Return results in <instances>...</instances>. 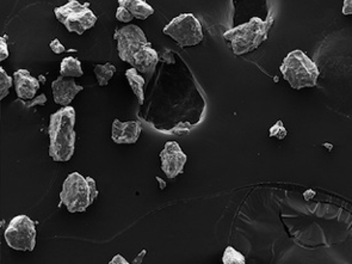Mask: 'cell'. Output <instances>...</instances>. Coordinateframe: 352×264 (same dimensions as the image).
Here are the masks:
<instances>
[{
  "label": "cell",
  "instance_id": "d4e9b609",
  "mask_svg": "<svg viewBox=\"0 0 352 264\" xmlns=\"http://www.w3.org/2000/svg\"><path fill=\"white\" fill-rule=\"evenodd\" d=\"M110 264H129V262L121 255H116L113 257V260L109 262Z\"/></svg>",
  "mask_w": 352,
  "mask_h": 264
},
{
  "label": "cell",
  "instance_id": "ba28073f",
  "mask_svg": "<svg viewBox=\"0 0 352 264\" xmlns=\"http://www.w3.org/2000/svg\"><path fill=\"white\" fill-rule=\"evenodd\" d=\"M163 32L181 48L194 47L204 41L202 25L192 14H182L165 25Z\"/></svg>",
  "mask_w": 352,
  "mask_h": 264
},
{
  "label": "cell",
  "instance_id": "5bb4252c",
  "mask_svg": "<svg viewBox=\"0 0 352 264\" xmlns=\"http://www.w3.org/2000/svg\"><path fill=\"white\" fill-rule=\"evenodd\" d=\"M118 5L126 8L134 19L146 21L154 14V9L145 0H118Z\"/></svg>",
  "mask_w": 352,
  "mask_h": 264
},
{
  "label": "cell",
  "instance_id": "4fadbf2b",
  "mask_svg": "<svg viewBox=\"0 0 352 264\" xmlns=\"http://www.w3.org/2000/svg\"><path fill=\"white\" fill-rule=\"evenodd\" d=\"M14 91L19 100H34L40 89L38 79L32 77L25 69H21L14 73Z\"/></svg>",
  "mask_w": 352,
  "mask_h": 264
},
{
  "label": "cell",
  "instance_id": "52a82bcc",
  "mask_svg": "<svg viewBox=\"0 0 352 264\" xmlns=\"http://www.w3.org/2000/svg\"><path fill=\"white\" fill-rule=\"evenodd\" d=\"M54 14L68 32H76L77 35L90 30L98 21L89 4H82L78 0H68L63 6L55 8Z\"/></svg>",
  "mask_w": 352,
  "mask_h": 264
},
{
  "label": "cell",
  "instance_id": "cb8c5ba5",
  "mask_svg": "<svg viewBox=\"0 0 352 264\" xmlns=\"http://www.w3.org/2000/svg\"><path fill=\"white\" fill-rule=\"evenodd\" d=\"M342 12L345 16L352 14V0H343V10H342Z\"/></svg>",
  "mask_w": 352,
  "mask_h": 264
},
{
  "label": "cell",
  "instance_id": "277c9868",
  "mask_svg": "<svg viewBox=\"0 0 352 264\" xmlns=\"http://www.w3.org/2000/svg\"><path fill=\"white\" fill-rule=\"evenodd\" d=\"M274 17L270 16L267 21L252 17L249 22L240 24L223 34V37L230 41L232 50L235 55H244L257 50L263 42L267 41Z\"/></svg>",
  "mask_w": 352,
  "mask_h": 264
},
{
  "label": "cell",
  "instance_id": "d6986e66",
  "mask_svg": "<svg viewBox=\"0 0 352 264\" xmlns=\"http://www.w3.org/2000/svg\"><path fill=\"white\" fill-rule=\"evenodd\" d=\"M14 84V78L10 77L3 67H0V100H4L10 94V89Z\"/></svg>",
  "mask_w": 352,
  "mask_h": 264
},
{
  "label": "cell",
  "instance_id": "9a60e30c",
  "mask_svg": "<svg viewBox=\"0 0 352 264\" xmlns=\"http://www.w3.org/2000/svg\"><path fill=\"white\" fill-rule=\"evenodd\" d=\"M126 78L131 85V91L135 95L138 103L141 107L145 102V76L141 74L138 69L131 67V69H126Z\"/></svg>",
  "mask_w": 352,
  "mask_h": 264
},
{
  "label": "cell",
  "instance_id": "2e32d148",
  "mask_svg": "<svg viewBox=\"0 0 352 264\" xmlns=\"http://www.w3.org/2000/svg\"><path fill=\"white\" fill-rule=\"evenodd\" d=\"M60 76L65 78H80L84 76L82 63L73 56H67L60 65Z\"/></svg>",
  "mask_w": 352,
  "mask_h": 264
},
{
  "label": "cell",
  "instance_id": "e0dca14e",
  "mask_svg": "<svg viewBox=\"0 0 352 264\" xmlns=\"http://www.w3.org/2000/svg\"><path fill=\"white\" fill-rule=\"evenodd\" d=\"M94 72H95L96 79L100 84V87H107L109 82L111 80V78L113 77V74L116 72V67L110 63L104 65H96Z\"/></svg>",
  "mask_w": 352,
  "mask_h": 264
},
{
  "label": "cell",
  "instance_id": "ffe728a7",
  "mask_svg": "<svg viewBox=\"0 0 352 264\" xmlns=\"http://www.w3.org/2000/svg\"><path fill=\"white\" fill-rule=\"evenodd\" d=\"M287 129H285V126H283V122L282 121H277V122L270 128V131H269V137L270 138H277V139H285L287 137Z\"/></svg>",
  "mask_w": 352,
  "mask_h": 264
},
{
  "label": "cell",
  "instance_id": "7c38bea8",
  "mask_svg": "<svg viewBox=\"0 0 352 264\" xmlns=\"http://www.w3.org/2000/svg\"><path fill=\"white\" fill-rule=\"evenodd\" d=\"M142 133V124L138 121L121 122L115 119L111 127V139L118 145H134Z\"/></svg>",
  "mask_w": 352,
  "mask_h": 264
},
{
  "label": "cell",
  "instance_id": "30bf717a",
  "mask_svg": "<svg viewBox=\"0 0 352 264\" xmlns=\"http://www.w3.org/2000/svg\"><path fill=\"white\" fill-rule=\"evenodd\" d=\"M160 166L167 178H176L178 175L184 173L186 164V153L177 142H167L159 155Z\"/></svg>",
  "mask_w": 352,
  "mask_h": 264
},
{
  "label": "cell",
  "instance_id": "9c48e42d",
  "mask_svg": "<svg viewBox=\"0 0 352 264\" xmlns=\"http://www.w3.org/2000/svg\"><path fill=\"white\" fill-rule=\"evenodd\" d=\"M4 237L12 250L32 252L36 246V223L28 215H17L8 225Z\"/></svg>",
  "mask_w": 352,
  "mask_h": 264
},
{
  "label": "cell",
  "instance_id": "5b68a950",
  "mask_svg": "<svg viewBox=\"0 0 352 264\" xmlns=\"http://www.w3.org/2000/svg\"><path fill=\"white\" fill-rule=\"evenodd\" d=\"M98 196L96 181L84 177L82 173H72L63 181L60 201L66 206L69 213H84Z\"/></svg>",
  "mask_w": 352,
  "mask_h": 264
},
{
  "label": "cell",
  "instance_id": "6da1fadb",
  "mask_svg": "<svg viewBox=\"0 0 352 264\" xmlns=\"http://www.w3.org/2000/svg\"><path fill=\"white\" fill-rule=\"evenodd\" d=\"M139 118L159 132H188L202 122L207 100L182 56L165 50L147 82Z\"/></svg>",
  "mask_w": 352,
  "mask_h": 264
},
{
  "label": "cell",
  "instance_id": "7402d4cb",
  "mask_svg": "<svg viewBox=\"0 0 352 264\" xmlns=\"http://www.w3.org/2000/svg\"><path fill=\"white\" fill-rule=\"evenodd\" d=\"M10 56L9 45L6 42L5 36L1 37L0 40V61H4Z\"/></svg>",
  "mask_w": 352,
  "mask_h": 264
},
{
  "label": "cell",
  "instance_id": "44dd1931",
  "mask_svg": "<svg viewBox=\"0 0 352 264\" xmlns=\"http://www.w3.org/2000/svg\"><path fill=\"white\" fill-rule=\"evenodd\" d=\"M134 19V16L123 6H118V9L116 10V19L122 22V23H129Z\"/></svg>",
  "mask_w": 352,
  "mask_h": 264
},
{
  "label": "cell",
  "instance_id": "8fae6325",
  "mask_svg": "<svg viewBox=\"0 0 352 264\" xmlns=\"http://www.w3.org/2000/svg\"><path fill=\"white\" fill-rule=\"evenodd\" d=\"M84 87L76 82L73 78H65L60 76L54 82H52V91L53 98L56 104L61 107H68L72 103L79 92L82 91Z\"/></svg>",
  "mask_w": 352,
  "mask_h": 264
},
{
  "label": "cell",
  "instance_id": "ac0fdd59",
  "mask_svg": "<svg viewBox=\"0 0 352 264\" xmlns=\"http://www.w3.org/2000/svg\"><path fill=\"white\" fill-rule=\"evenodd\" d=\"M223 264H245V256L235 250L233 246H228L222 256Z\"/></svg>",
  "mask_w": 352,
  "mask_h": 264
},
{
  "label": "cell",
  "instance_id": "8992f818",
  "mask_svg": "<svg viewBox=\"0 0 352 264\" xmlns=\"http://www.w3.org/2000/svg\"><path fill=\"white\" fill-rule=\"evenodd\" d=\"M280 71L285 80L289 82L290 87L295 90L316 87L318 78L320 76L316 63L301 50L290 52L283 59Z\"/></svg>",
  "mask_w": 352,
  "mask_h": 264
},
{
  "label": "cell",
  "instance_id": "484cf974",
  "mask_svg": "<svg viewBox=\"0 0 352 264\" xmlns=\"http://www.w3.org/2000/svg\"><path fill=\"white\" fill-rule=\"evenodd\" d=\"M146 255V250H144L142 251V252H141L140 254V256H139V257H138V258H136V261H134V263H139V262H141V257H144V256Z\"/></svg>",
  "mask_w": 352,
  "mask_h": 264
},
{
  "label": "cell",
  "instance_id": "3957f363",
  "mask_svg": "<svg viewBox=\"0 0 352 264\" xmlns=\"http://www.w3.org/2000/svg\"><path fill=\"white\" fill-rule=\"evenodd\" d=\"M50 148L48 153L56 163H66L72 160L76 152V109L73 107H63L50 115Z\"/></svg>",
  "mask_w": 352,
  "mask_h": 264
},
{
  "label": "cell",
  "instance_id": "603a6c76",
  "mask_svg": "<svg viewBox=\"0 0 352 264\" xmlns=\"http://www.w3.org/2000/svg\"><path fill=\"white\" fill-rule=\"evenodd\" d=\"M50 50L55 54H63L66 52V47L63 46V43L58 40V38H54L53 41L50 43Z\"/></svg>",
  "mask_w": 352,
  "mask_h": 264
},
{
  "label": "cell",
  "instance_id": "7a4b0ae2",
  "mask_svg": "<svg viewBox=\"0 0 352 264\" xmlns=\"http://www.w3.org/2000/svg\"><path fill=\"white\" fill-rule=\"evenodd\" d=\"M113 40L118 42L120 59L138 69L146 78L153 74L159 64L158 52L147 40L145 32L135 24L120 28L113 34Z\"/></svg>",
  "mask_w": 352,
  "mask_h": 264
}]
</instances>
